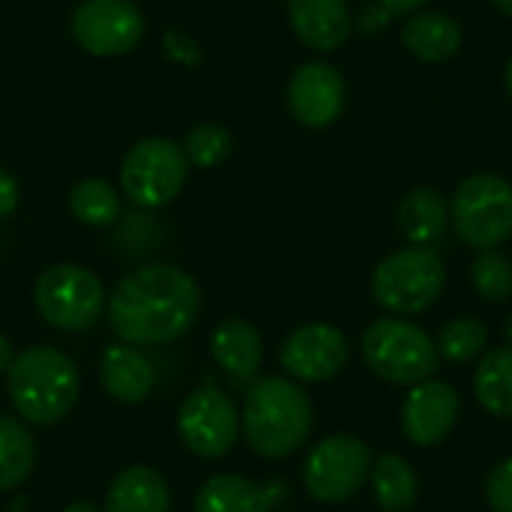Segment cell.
<instances>
[{"label": "cell", "mask_w": 512, "mask_h": 512, "mask_svg": "<svg viewBox=\"0 0 512 512\" xmlns=\"http://www.w3.org/2000/svg\"><path fill=\"white\" fill-rule=\"evenodd\" d=\"M18 195H21L18 180H15L9 171H3V168H0V219H6L9 213H15V207H18Z\"/></svg>", "instance_id": "cell-30"}, {"label": "cell", "mask_w": 512, "mask_h": 512, "mask_svg": "<svg viewBox=\"0 0 512 512\" xmlns=\"http://www.w3.org/2000/svg\"><path fill=\"white\" fill-rule=\"evenodd\" d=\"M450 222L465 246L498 249L512 237V183L501 174L465 177L453 192Z\"/></svg>", "instance_id": "cell-6"}, {"label": "cell", "mask_w": 512, "mask_h": 512, "mask_svg": "<svg viewBox=\"0 0 512 512\" xmlns=\"http://www.w3.org/2000/svg\"><path fill=\"white\" fill-rule=\"evenodd\" d=\"M402 45L426 63L450 60L462 48V24L447 12H417L402 27Z\"/></svg>", "instance_id": "cell-20"}, {"label": "cell", "mask_w": 512, "mask_h": 512, "mask_svg": "<svg viewBox=\"0 0 512 512\" xmlns=\"http://www.w3.org/2000/svg\"><path fill=\"white\" fill-rule=\"evenodd\" d=\"M12 360H15V354H12V345H9V339L0 333V375H3V372H9Z\"/></svg>", "instance_id": "cell-32"}, {"label": "cell", "mask_w": 512, "mask_h": 512, "mask_svg": "<svg viewBox=\"0 0 512 512\" xmlns=\"http://www.w3.org/2000/svg\"><path fill=\"white\" fill-rule=\"evenodd\" d=\"M372 495L384 512H408L420 498V480L414 465L399 453H384L372 465Z\"/></svg>", "instance_id": "cell-22"}, {"label": "cell", "mask_w": 512, "mask_h": 512, "mask_svg": "<svg viewBox=\"0 0 512 512\" xmlns=\"http://www.w3.org/2000/svg\"><path fill=\"white\" fill-rule=\"evenodd\" d=\"M471 282L489 303H504L512 294V261L501 249H483L471 264Z\"/></svg>", "instance_id": "cell-27"}, {"label": "cell", "mask_w": 512, "mask_h": 512, "mask_svg": "<svg viewBox=\"0 0 512 512\" xmlns=\"http://www.w3.org/2000/svg\"><path fill=\"white\" fill-rule=\"evenodd\" d=\"M189 177V159L183 147L171 138L153 135L141 138L129 147L120 165V186L123 192L147 210H159L171 204Z\"/></svg>", "instance_id": "cell-7"}, {"label": "cell", "mask_w": 512, "mask_h": 512, "mask_svg": "<svg viewBox=\"0 0 512 512\" xmlns=\"http://www.w3.org/2000/svg\"><path fill=\"white\" fill-rule=\"evenodd\" d=\"M504 339H507V345H512V315L507 318V324H504Z\"/></svg>", "instance_id": "cell-36"}, {"label": "cell", "mask_w": 512, "mask_h": 512, "mask_svg": "<svg viewBox=\"0 0 512 512\" xmlns=\"http://www.w3.org/2000/svg\"><path fill=\"white\" fill-rule=\"evenodd\" d=\"M279 492L282 486H258L237 474H216L198 489L195 512H270L282 498Z\"/></svg>", "instance_id": "cell-19"}, {"label": "cell", "mask_w": 512, "mask_h": 512, "mask_svg": "<svg viewBox=\"0 0 512 512\" xmlns=\"http://www.w3.org/2000/svg\"><path fill=\"white\" fill-rule=\"evenodd\" d=\"M459 414H462L459 390L441 378H429L408 390L399 420L405 438L414 447H435L456 429Z\"/></svg>", "instance_id": "cell-13"}, {"label": "cell", "mask_w": 512, "mask_h": 512, "mask_svg": "<svg viewBox=\"0 0 512 512\" xmlns=\"http://www.w3.org/2000/svg\"><path fill=\"white\" fill-rule=\"evenodd\" d=\"M69 210L78 222L90 228H105L120 219V195L111 183L90 177L69 192Z\"/></svg>", "instance_id": "cell-25"}, {"label": "cell", "mask_w": 512, "mask_h": 512, "mask_svg": "<svg viewBox=\"0 0 512 512\" xmlns=\"http://www.w3.org/2000/svg\"><path fill=\"white\" fill-rule=\"evenodd\" d=\"M288 108L309 129L336 123L345 111V81L339 69L324 60L303 63L288 81Z\"/></svg>", "instance_id": "cell-14"}, {"label": "cell", "mask_w": 512, "mask_h": 512, "mask_svg": "<svg viewBox=\"0 0 512 512\" xmlns=\"http://www.w3.org/2000/svg\"><path fill=\"white\" fill-rule=\"evenodd\" d=\"M108 324L129 345H165L180 339L201 312L198 282L171 264L132 270L108 297Z\"/></svg>", "instance_id": "cell-1"}, {"label": "cell", "mask_w": 512, "mask_h": 512, "mask_svg": "<svg viewBox=\"0 0 512 512\" xmlns=\"http://www.w3.org/2000/svg\"><path fill=\"white\" fill-rule=\"evenodd\" d=\"M36 465V441L21 417L0 414V492L24 486Z\"/></svg>", "instance_id": "cell-24"}, {"label": "cell", "mask_w": 512, "mask_h": 512, "mask_svg": "<svg viewBox=\"0 0 512 512\" xmlns=\"http://www.w3.org/2000/svg\"><path fill=\"white\" fill-rule=\"evenodd\" d=\"M234 138L222 123H201L186 135V159L195 168H216L231 156Z\"/></svg>", "instance_id": "cell-28"}, {"label": "cell", "mask_w": 512, "mask_h": 512, "mask_svg": "<svg viewBox=\"0 0 512 512\" xmlns=\"http://www.w3.org/2000/svg\"><path fill=\"white\" fill-rule=\"evenodd\" d=\"M279 360L294 381L324 384L348 366V339L339 327L324 321L300 324L285 336Z\"/></svg>", "instance_id": "cell-12"}, {"label": "cell", "mask_w": 512, "mask_h": 512, "mask_svg": "<svg viewBox=\"0 0 512 512\" xmlns=\"http://www.w3.org/2000/svg\"><path fill=\"white\" fill-rule=\"evenodd\" d=\"M366 366L387 384L414 387L435 378L441 369V354L435 339L414 321L387 315L366 327L360 339Z\"/></svg>", "instance_id": "cell-4"}, {"label": "cell", "mask_w": 512, "mask_h": 512, "mask_svg": "<svg viewBox=\"0 0 512 512\" xmlns=\"http://www.w3.org/2000/svg\"><path fill=\"white\" fill-rule=\"evenodd\" d=\"M486 504L492 512H512V456L498 462L486 477Z\"/></svg>", "instance_id": "cell-29"}, {"label": "cell", "mask_w": 512, "mask_h": 512, "mask_svg": "<svg viewBox=\"0 0 512 512\" xmlns=\"http://www.w3.org/2000/svg\"><path fill=\"white\" fill-rule=\"evenodd\" d=\"M315 405L291 378H258L243 399L240 429L249 447L264 459L294 456L312 435Z\"/></svg>", "instance_id": "cell-2"}, {"label": "cell", "mask_w": 512, "mask_h": 512, "mask_svg": "<svg viewBox=\"0 0 512 512\" xmlns=\"http://www.w3.org/2000/svg\"><path fill=\"white\" fill-rule=\"evenodd\" d=\"M438 354L447 363H468L477 360L486 345H489V330L480 318H453L450 324H444L441 336H438Z\"/></svg>", "instance_id": "cell-26"}, {"label": "cell", "mask_w": 512, "mask_h": 512, "mask_svg": "<svg viewBox=\"0 0 512 512\" xmlns=\"http://www.w3.org/2000/svg\"><path fill=\"white\" fill-rule=\"evenodd\" d=\"M450 222V207L444 195L432 186L411 189L399 204V228L411 246H435Z\"/></svg>", "instance_id": "cell-21"}, {"label": "cell", "mask_w": 512, "mask_h": 512, "mask_svg": "<svg viewBox=\"0 0 512 512\" xmlns=\"http://www.w3.org/2000/svg\"><path fill=\"white\" fill-rule=\"evenodd\" d=\"M474 396L486 414L512 420V345L483 354L474 372Z\"/></svg>", "instance_id": "cell-23"}, {"label": "cell", "mask_w": 512, "mask_h": 512, "mask_svg": "<svg viewBox=\"0 0 512 512\" xmlns=\"http://www.w3.org/2000/svg\"><path fill=\"white\" fill-rule=\"evenodd\" d=\"M288 21L300 42L312 51H336L351 36V12L345 0H288Z\"/></svg>", "instance_id": "cell-16"}, {"label": "cell", "mask_w": 512, "mask_h": 512, "mask_svg": "<svg viewBox=\"0 0 512 512\" xmlns=\"http://www.w3.org/2000/svg\"><path fill=\"white\" fill-rule=\"evenodd\" d=\"M180 441L201 459H222L240 438V411L219 387L192 390L177 414Z\"/></svg>", "instance_id": "cell-10"}, {"label": "cell", "mask_w": 512, "mask_h": 512, "mask_svg": "<svg viewBox=\"0 0 512 512\" xmlns=\"http://www.w3.org/2000/svg\"><path fill=\"white\" fill-rule=\"evenodd\" d=\"M6 390L24 423L54 426L75 408L81 378L69 354L51 345H33L15 354L6 372Z\"/></svg>", "instance_id": "cell-3"}, {"label": "cell", "mask_w": 512, "mask_h": 512, "mask_svg": "<svg viewBox=\"0 0 512 512\" xmlns=\"http://www.w3.org/2000/svg\"><path fill=\"white\" fill-rule=\"evenodd\" d=\"M504 87H507V93H510L512 99V57L507 60V66H504Z\"/></svg>", "instance_id": "cell-34"}, {"label": "cell", "mask_w": 512, "mask_h": 512, "mask_svg": "<svg viewBox=\"0 0 512 512\" xmlns=\"http://www.w3.org/2000/svg\"><path fill=\"white\" fill-rule=\"evenodd\" d=\"M39 315L66 333L90 330L108 306L105 288L96 273L78 264H57L48 267L33 288Z\"/></svg>", "instance_id": "cell-8"}, {"label": "cell", "mask_w": 512, "mask_h": 512, "mask_svg": "<svg viewBox=\"0 0 512 512\" xmlns=\"http://www.w3.org/2000/svg\"><path fill=\"white\" fill-rule=\"evenodd\" d=\"M447 288V270L432 246L390 252L372 273V297L390 315L408 318L432 309Z\"/></svg>", "instance_id": "cell-5"}, {"label": "cell", "mask_w": 512, "mask_h": 512, "mask_svg": "<svg viewBox=\"0 0 512 512\" xmlns=\"http://www.w3.org/2000/svg\"><path fill=\"white\" fill-rule=\"evenodd\" d=\"M102 390L120 405H138L150 396L156 384V372L150 357L129 342H114L102 351L99 360Z\"/></svg>", "instance_id": "cell-15"}, {"label": "cell", "mask_w": 512, "mask_h": 512, "mask_svg": "<svg viewBox=\"0 0 512 512\" xmlns=\"http://www.w3.org/2000/svg\"><path fill=\"white\" fill-rule=\"evenodd\" d=\"M372 465V447L363 438L330 435L309 450L303 486L321 504H345L369 483Z\"/></svg>", "instance_id": "cell-9"}, {"label": "cell", "mask_w": 512, "mask_h": 512, "mask_svg": "<svg viewBox=\"0 0 512 512\" xmlns=\"http://www.w3.org/2000/svg\"><path fill=\"white\" fill-rule=\"evenodd\" d=\"M75 42L96 57L132 51L144 36V12L132 0H81L72 12Z\"/></svg>", "instance_id": "cell-11"}, {"label": "cell", "mask_w": 512, "mask_h": 512, "mask_svg": "<svg viewBox=\"0 0 512 512\" xmlns=\"http://www.w3.org/2000/svg\"><path fill=\"white\" fill-rule=\"evenodd\" d=\"M102 512H171L168 480L156 468L132 465L111 480Z\"/></svg>", "instance_id": "cell-18"}, {"label": "cell", "mask_w": 512, "mask_h": 512, "mask_svg": "<svg viewBox=\"0 0 512 512\" xmlns=\"http://www.w3.org/2000/svg\"><path fill=\"white\" fill-rule=\"evenodd\" d=\"M501 12H507V15H512V0H492Z\"/></svg>", "instance_id": "cell-35"}, {"label": "cell", "mask_w": 512, "mask_h": 512, "mask_svg": "<svg viewBox=\"0 0 512 512\" xmlns=\"http://www.w3.org/2000/svg\"><path fill=\"white\" fill-rule=\"evenodd\" d=\"M210 354L234 381H249L261 372L264 339L255 324L243 318H228L210 333Z\"/></svg>", "instance_id": "cell-17"}, {"label": "cell", "mask_w": 512, "mask_h": 512, "mask_svg": "<svg viewBox=\"0 0 512 512\" xmlns=\"http://www.w3.org/2000/svg\"><path fill=\"white\" fill-rule=\"evenodd\" d=\"M429 0H381V6L390 12V15H411V12H420V6H426Z\"/></svg>", "instance_id": "cell-31"}, {"label": "cell", "mask_w": 512, "mask_h": 512, "mask_svg": "<svg viewBox=\"0 0 512 512\" xmlns=\"http://www.w3.org/2000/svg\"><path fill=\"white\" fill-rule=\"evenodd\" d=\"M63 512H102L96 504H90V501H75V504H69Z\"/></svg>", "instance_id": "cell-33"}]
</instances>
